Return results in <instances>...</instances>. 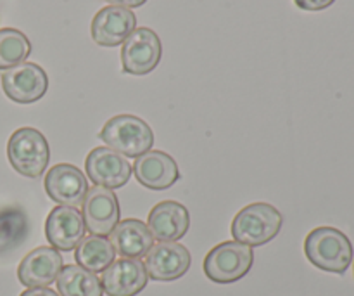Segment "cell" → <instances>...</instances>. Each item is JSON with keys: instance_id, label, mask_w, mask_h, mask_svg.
I'll use <instances>...</instances> for the list:
<instances>
[{"instance_id": "6da1fadb", "label": "cell", "mask_w": 354, "mask_h": 296, "mask_svg": "<svg viewBox=\"0 0 354 296\" xmlns=\"http://www.w3.org/2000/svg\"><path fill=\"white\" fill-rule=\"evenodd\" d=\"M306 259L320 270L344 274L353 263V245L348 236L335 227H317L304 241Z\"/></svg>"}, {"instance_id": "7a4b0ae2", "label": "cell", "mask_w": 354, "mask_h": 296, "mask_svg": "<svg viewBox=\"0 0 354 296\" xmlns=\"http://www.w3.org/2000/svg\"><path fill=\"white\" fill-rule=\"evenodd\" d=\"M100 141L127 158H138L154 146V132L147 121L133 114H118L104 123Z\"/></svg>"}, {"instance_id": "3957f363", "label": "cell", "mask_w": 354, "mask_h": 296, "mask_svg": "<svg viewBox=\"0 0 354 296\" xmlns=\"http://www.w3.org/2000/svg\"><path fill=\"white\" fill-rule=\"evenodd\" d=\"M282 224V214L273 204L252 203L235 215L232 222V236L237 243L254 248L275 239Z\"/></svg>"}, {"instance_id": "277c9868", "label": "cell", "mask_w": 354, "mask_h": 296, "mask_svg": "<svg viewBox=\"0 0 354 296\" xmlns=\"http://www.w3.org/2000/svg\"><path fill=\"white\" fill-rule=\"evenodd\" d=\"M10 166L28 179H40L48 166L50 148L47 139L37 128H17L7 142Z\"/></svg>"}, {"instance_id": "5b68a950", "label": "cell", "mask_w": 354, "mask_h": 296, "mask_svg": "<svg viewBox=\"0 0 354 296\" xmlns=\"http://www.w3.org/2000/svg\"><path fill=\"white\" fill-rule=\"evenodd\" d=\"M254 262L251 246L237 241H225L214 246L203 263L204 274L218 284H232L248 276Z\"/></svg>"}, {"instance_id": "8992f818", "label": "cell", "mask_w": 354, "mask_h": 296, "mask_svg": "<svg viewBox=\"0 0 354 296\" xmlns=\"http://www.w3.org/2000/svg\"><path fill=\"white\" fill-rule=\"evenodd\" d=\"M161 54L162 45L158 33L151 28H135L121 47V66L128 75H149L158 68Z\"/></svg>"}, {"instance_id": "52a82bcc", "label": "cell", "mask_w": 354, "mask_h": 296, "mask_svg": "<svg viewBox=\"0 0 354 296\" xmlns=\"http://www.w3.org/2000/svg\"><path fill=\"white\" fill-rule=\"evenodd\" d=\"M2 89L14 103H37L47 92L48 76L41 66L24 61L2 73Z\"/></svg>"}, {"instance_id": "ba28073f", "label": "cell", "mask_w": 354, "mask_h": 296, "mask_svg": "<svg viewBox=\"0 0 354 296\" xmlns=\"http://www.w3.org/2000/svg\"><path fill=\"white\" fill-rule=\"evenodd\" d=\"M44 184L48 198L55 203L71 208L83 207L88 180L78 166L71 163H59L48 170Z\"/></svg>"}, {"instance_id": "9c48e42d", "label": "cell", "mask_w": 354, "mask_h": 296, "mask_svg": "<svg viewBox=\"0 0 354 296\" xmlns=\"http://www.w3.org/2000/svg\"><path fill=\"white\" fill-rule=\"evenodd\" d=\"M83 220L92 236H109L120 222V203L116 194L107 187L93 186L83 201Z\"/></svg>"}, {"instance_id": "30bf717a", "label": "cell", "mask_w": 354, "mask_h": 296, "mask_svg": "<svg viewBox=\"0 0 354 296\" xmlns=\"http://www.w3.org/2000/svg\"><path fill=\"white\" fill-rule=\"evenodd\" d=\"M137 28V16L131 9L106 6L93 16L90 33L100 47H118Z\"/></svg>"}, {"instance_id": "8fae6325", "label": "cell", "mask_w": 354, "mask_h": 296, "mask_svg": "<svg viewBox=\"0 0 354 296\" xmlns=\"http://www.w3.org/2000/svg\"><path fill=\"white\" fill-rule=\"evenodd\" d=\"M192 256L183 245L176 241L158 243L145 255V270L152 281H176L190 269Z\"/></svg>"}, {"instance_id": "7c38bea8", "label": "cell", "mask_w": 354, "mask_h": 296, "mask_svg": "<svg viewBox=\"0 0 354 296\" xmlns=\"http://www.w3.org/2000/svg\"><path fill=\"white\" fill-rule=\"evenodd\" d=\"M85 170L88 179L95 186L107 189H120L127 186L131 177V165L120 153L106 148H93L85 159Z\"/></svg>"}, {"instance_id": "4fadbf2b", "label": "cell", "mask_w": 354, "mask_h": 296, "mask_svg": "<svg viewBox=\"0 0 354 296\" xmlns=\"http://www.w3.org/2000/svg\"><path fill=\"white\" fill-rule=\"evenodd\" d=\"M85 220L78 208L59 207L52 208L45 222V236L52 248L61 252H73L85 238Z\"/></svg>"}, {"instance_id": "5bb4252c", "label": "cell", "mask_w": 354, "mask_h": 296, "mask_svg": "<svg viewBox=\"0 0 354 296\" xmlns=\"http://www.w3.org/2000/svg\"><path fill=\"white\" fill-rule=\"evenodd\" d=\"M147 270L140 259H118L107 267L100 277L107 296H135L147 286Z\"/></svg>"}, {"instance_id": "9a60e30c", "label": "cell", "mask_w": 354, "mask_h": 296, "mask_svg": "<svg viewBox=\"0 0 354 296\" xmlns=\"http://www.w3.org/2000/svg\"><path fill=\"white\" fill-rule=\"evenodd\" d=\"M61 270V253L52 246H38L21 260L17 277L26 288H47L57 279Z\"/></svg>"}, {"instance_id": "2e32d148", "label": "cell", "mask_w": 354, "mask_h": 296, "mask_svg": "<svg viewBox=\"0 0 354 296\" xmlns=\"http://www.w3.org/2000/svg\"><path fill=\"white\" fill-rule=\"evenodd\" d=\"M135 179L144 187L151 191H165L175 186L180 179V170L175 159L165 151H147L138 156L135 165L131 166Z\"/></svg>"}, {"instance_id": "e0dca14e", "label": "cell", "mask_w": 354, "mask_h": 296, "mask_svg": "<svg viewBox=\"0 0 354 296\" xmlns=\"http://www.w3.org/2000/svg\"><path fill=\"white\" fill-rule=\"evenodd\" d=\"M147 227L159 243L178 241L190 227L189 210L178 201H161L149 214Z\"/></svg>"}, {"instance_id": "ac0fdd59", "label": "cell", "mask_w": 354, "mask_h": 296, "mask_svg": "<svg viewBox=\"0 0 354 296\" xmlns=\"http://www.w3.org/2000/svg\"><path fill=\"white\" fill-rule=\"evenodd\" d=\"M109 241L123 259H142L154 246V238L147 224L138 218H124L118 222L111 232Z\"/></svg>"}, {"instance_id": "d6986e66", "label": "cell", "mask_w": 354, "mask_h": 296, "mask_svg": "<svg viewBox=\"0 0 354 296\" xmlns=\"http://www.w3.org/2000/svg\"><path fill=\"white\" fill-rule=\"evenodd\" d=\"M116 250L113 243L104 236H86L76 246L75 260L80 267L90 272H104L114 262Z\"/></svg>"}, {"instance_id": "ffe728a7", "label": "cell", "mask_w": 354, "mask_h": 296, "mask_svg": "<svg viewBox=\"0 0 354 296\" xmlns=\"http://www.w3.org/2000/svg\"><path fill=\"white\" fill-rule=\"evenodd\" d=\"M57 291L61 296H102L104 290L100 279L90 270L76 265H66L59 272Z\"/></svg>"}, {"instance_id": "44dd1931", "label": "cell", "mask_w": 354, "mask_h": 296, "mask_svg": "<svg viewBox=\"0 0 354 296\" xmlns=\"http://www.w3.org/2000/svg\"><path fill=\"white\" fill-rule=\"evenodd\" d=\"M30 222L19 207L0 208V255L12 252L26 239Z\"/></svg>"}, {"instance_id": "7402d4cb", "label": "cell", "mask_w": 354, "mask_h": 296, "mask_svg": "<svg viewBox=\"0 0 354 296\" xmlns=\"http://www.w3.org/2000/svg\"><path fill=\"white\" fill-rule=\"evenodd\" d=\"M31 54V44L23 31L16 28L0 30V69H10L21 64Z\"/></svg>"}, {"instance_id": "603a6c76", "label": "cell", "mask_w": 354, "mask_h": 296, "mask_svg": "<svg viewBox=\"0 0 354 296\" xmlns=\"http://www.w3.org/2000/svg\"><path fill=\"white\" fill-rule=\"evenodd\" d=\"M296 6L303 10H324L330 7L335 0H294Z\"/></svg>"}, {"instance_id": "cb8c5ba5", "label": "cell", "mask_w": 354, "mask_h": 296, "mask_svg": "<svg viewBox=\"0 0 354 296\" xmlns=\"http://www.w3.org/2000/svg\"><path fill=\"white\" fill-rule=\"evenodd\" d=\"M19 296H59V295L47 286V288H28V290L23 291Z\"/></svg>"}, {"instance_id": "d4e9b609", "label": "cell", "mask_w": 354, "mask_h": 296, "mask_svg": "<svg viewBox=\"0 0 354 296\" xmlns=\"http://www.w3.org/2000/svg\"><path fill=\"white\" fill-rule=\"evenodd\" d=\"M106 2L111 3V6H120V7H127V9H133V7L144 6L147 0H106Z\"/></svg>"}]
</instances>
